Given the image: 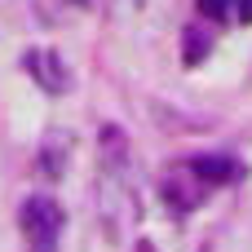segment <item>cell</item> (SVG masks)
<instances>
[{
	"label": "cell",
	"mask_w": 252,
	"mask_h": 252,
	"mask_svg": "<svg viewBox=\"0 0 252 252\" xmlns=\"http://www.w3.org/2000/svg\"><path fill=\"white\" fill-rule=\"evenodd\" d=\"M62 221H66V217H62V204H53L49 195H31V199L22 204V213H18V226H22V235L31 239V248H53Z\"/></svg>",
	"instance_id": "obj_1"
},
{
	"label": "cell",
	"mask_w": 252,
	"mask_h": 252,
	"mask_svg": "<svg viewBox=\"0 0 252 252\" xmlns=\"http://www.w3.org/2000/svg\"><path fill=\"white\" fill-rule=\"evenodd\" d=\"M173 0H111V18L120 27H133V31H151L168 18Z\"/></svg>",
	"instance_id": "obj_2"
},
{
	"label": "cell",
	"mask_w": 252,
	"mask_h": 252,
	"mask_svg": "<svg viewBox=\"0 0 252 252\" xmlns=\"http://www.w3.org/2000/svg\"><path fill=\"white\" fill-rule=\"evenodd\" d=\"M22 66H27V75H31L44 93H62V89L71 84L66 66H62V58H58L53 49H27V53H22Z\"/></svg>",
	"instance_id": "obj_3"
},
{
	"label": "cell",
	"mask_w": 252,
	"mask_h": 252,
	"mask_svg": "<svg viewBox=\"0 0 252 252\" xmlns=\"http://www.w3.org/2000/svg\"><path fill=\"white\" fill-rule=\"evenodd\" d=\"M199 190H204V182L195 177L190 164H182V168H173V173L164 177V199H173L177 208H195V204H199Z\"/></svg>",
	"instance_id": "obj_4"
},
{
	"label": "cell",
	"mask_w": 252,
	"mask_h": 252,
	"mask_svg": "<svg viewBox=\"0 0 252 252\" xmlns=\"http://www.w3.org/2000/svg\"><path fill=\"white\" fill-rule=\"evenodd\" d=\"M190 168H195V177L204 186H213V182H239L244 177V164H235L226 155H199V159H190Z\"/></svg>",
	"instance_id": "obj_5"
},
{
	"label": "cell",
	"mask_w": 252,
	"mask_h": 252,
	"mask_svg": "<svg viewBox=\"0 0 252 252\" xmlns=\"http://www.w3.org/2000/svg\"><path fill=\"white\" fill-rule=\"evenodd\" d=\"M208 53H213V35L199 31V27H186V31H182V62H186V66H199Z\"/></svg>",
	"instance_id": "obj_6"
},
{
	"label": "cell",
	"mask_w": 252,
	"mask_h": 252,
	"mask_svg": "<svg viewBox=\"0 0 252 252\" xmlns=\"http://www.w3.org/2000/svg\"><path fill=\"white\" fill-rule=\"evenodd\" d=\"M195 4H199L204 18H226L230 13V0H195Z\"/></svg>",
	"instance_id": "obj_7"
},
{
	"label": "cell",
	"mask_w": 252,
	"mask_h": 252,
	"mask_svg": "<svg viewBox=\"0 0 252 252\" xmlns=\"http://www.w3.org/2000/svg\"><path fill=\"white\" fill-rule=\"evenodd\" d=\"M239 18H244V22H252V0H239Z\"/></svg>",
	"instance_id": "obj_8"
},
{
	"label": "cell",
	"mask_w": 252,
	"mask_h": 252,
	"mask_svg": "<svg viewBox=\"0 0 252 252\" xmlns=\"http://www.w3.org/2000/svg\"><path fill=\"white\" fill-rule=\"evenodd\" d=\"M31 252H53V248H31Z\"/></svg>",
	"instance_id": "obj_9"
},
{
	"label": "cell",
	"mask_w": 252,
	"mask_h": 252,
	"mask_svg": "<svg viewBox=\"0 0 252 252\" xmlns=\"http://www.w3.org/2000/svg\"><path fill=\"white\" fill-rule=\"evenodd\" d=\"M71 4H89V0H71Z\"/></svg>",
	"instance_id": "obj_10"
}]
</instances>
